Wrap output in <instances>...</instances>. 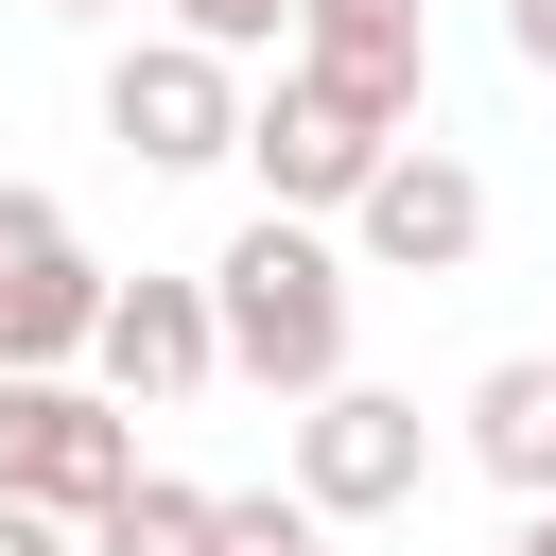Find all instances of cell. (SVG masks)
I'll return each mask as SVG.
<instances>
[{"mask_svg":"<svg viewBox=\"0 0 556 556\" xmlns=\"http://www.w3.org/2000/svg\"><path fill=\"white\" fill-rule=\"evenodd\" d=\"M87 556H226V486H174V469H139V486L87 521Z\"/></svg>","mask_w":556,"mask_h":556,"instance_id":"8fae6325","label":"cell"},{"mask_svg":"<svg viewBox=\"0 0 556 556\" xmlns=\"http://www.w3.org/2000/svg\"><path fill=\"white\" fill-rule=\"evenodd\" d=\"M295 17H313V0H156V35H191V52H226V70H243V52L295 70Z\"/></svg>","mask_w":556,"mask_h":556,"instance_id":"7c38bea8","label":"cell"},{"mask_svg":"<svg viewBox=\"0 0 556 556\" xmlns=\"http://www.w3.org/2000/svg\"><path fill=\"white\" fill-rule=\"evenodd\" d=\"M348 261H365V278H469V261H486V174H469L452 139H400L382 191L348 208Z\"/></svg>","mask_w":556,"mask_h":556,"instance_id":"ba28073f","label":"cell"},{"mask_svg":"<svg viewBox=\"0 0 556 556\" xmlns=\"http://www.w3.org/2000/svg\"><path fill=\"white\" fill-rule=\"evenodd\" d=\"M35 17H122V0H35Z\"/></svg>","mask_w":556,"mask_h":556,"instance_id":"e0dca14e","label":"cell"},{"mask_svg":"<svg viewBox=\"0 0 556 556\" xmlns=\"http://www.w3.org/2000/svg\"><path fill=\"white\" fill-rule=\"evenodd\" d=\"M504 52H521V70L556 87V0H504Z\"/></svg>","mask_w":556,"mask_h":556,"instance_id":"9a60e30c","label":"cell"},{"mask_svg":"<svg viewBox=\"0 0 556 556\" xmlns=\"http://www.w3.org/2000/svg\"><path fill=\"white\" fill-rule=\"evenodd\" d=\"M104 261H87V226L52 208V191H17L0 174V382H87V348H104Z\"/></svg>","mask_w":556,"mask_h":556,"instance_id":"3957f363","label":"cell"},{"mask_svg":"<svg viewBox=\"0 0 556 556\" xmlns=\"http://www.w3.org/2000/svg\"><path fill=\"white\" fill-rule=\"evenodd\" d=\"M504 556H556V504H521V521H504Z\"/></svg>","mask_w":556,"mask_h":556,"instance_id":"2e32d148","label":"cell"},{"mask_svg":"<svg viewBox=\"0 0 556 556\" xmlns=\"http://www.w3.org/2000/svg\"><path fill=\"white\" fill-rule=\"evenodd\" d=\"M87 382L122 400V417H174V400H208L226 382V330H208V261L174 278V261H139L122 295H104V348H87Z\"/></svg>","mask_w":556,"mask_h":556,"instance_id":"52a82bcc","label":"cell"},{"mask_svg":"<svg viewBox=\"0 0 556 556\" xmlns=\"http://www.w3.org/2000/svg\"><path fill=\"white\" fill-rule=\"evenodd\" d=\"M434 417L400 400V382H330V400H295V434H278V486L313 504V521H400L417 486H434Z\"/></svg>","mask_w":556,"mask_h":556,"instance_id":"7a4b0ae2","label":"cell"},{"mask_svg":"<svg viewBox=\"0 0 556 556\" xmlns=\"http://www.w3.org/2000/svg\"><path fill=\"white\" fill-rule=\"evenodd\" d=\"M295 70L348 87V104H382V122L417 139V122H434V0H313V17H295Z\"/></svg>","mask_w":556,"mask_h":556,"instance_id":"9c48e42d","label":"cell"},{"mask_svg":"<svg viewBox=\"0 0 556 556\" xmlns=\"http://www.w3.org/2000/svg\"><path fill=\"white\" fill-rule=\"evenodd\" d=\"M382 156H400V122L348 104V87H313V70H278V87L243 104V174H261V208H295V226H348V208L382 191Z\"/></svg>","mask_w":556,"mask_h":556,"instance_id":"277c9868","label":"cell"},{"mask_svg":"<svg viewBox=\"0 0 556 556\" xmlns=\"http://www.w3.org/2000/svg\"><path fill=\"white\" fill-rule=\"evenodd\" d=\"M452 452H469L504 504H556V348H504V365L452 400Z\"/></svg>","mask_w":556,"mask_h":556,"instance_id":"30bf717a","label":"cell"},{"mask_svg":"<svg viewBox=\"0 0 556 556\" xmlns=\"http://www.w3.org/2000/svg\"><path fill=\"white\" fill-rule=\"evenodd\" d=\"M243 104H261V87H243L226 52H191V35H122V52H104V139H122L139 174H226V156H243Z\"/></svg>","mask_w":556,"mask_h":556,"instance_id":"5b68a950","label":"cell"},{"mask_svg":"<svg viewBox=\"0 0 556 556\" xmlns=\"http://www.w3.org/2000/svg\"><path fill=\"white\" fill-rule=\"evenodd\" d=\"M139 486V417L104 382H0V504H52V521H104Z\"/></svg>","mask_w":556,"mask_h":556,"instance_id":"8992f818","label":"cell"},{"mask_svg":"<svg viewBox=\"0 0 556 556\" xmlns=\"http://www.w3.org/2000/svg\"><path fill=\"white\" fill-rule=\"evenodd\" d=\"M226 556H330V521L295 486H226Z\"/></svg>","mask_w":556,"mask_h":556,"instance_id":"4fadbf2b","label":"cell"},{"mask_svg":"<svg viewBox=\"0 0 556 556\" xmlns=\"http://www.w3.org/2000/svg\"><path fill=\"white\" fill-rule=\"evenodd\" d=\"M0 556H87V521H52V504H0Z\"/></svg>","mask_w":556,"mask_h":556,"instance_id":"5bb4252c","label":"cell"},{"mask_svg":"<svg viewBox=\"0 0 556 556\" xmlns=\"http://www.w3.org/2000/svg\"><path fill=\"white\" fill-rule=\"evenodd\" d=\"M348 295H365L348 226H295V208L226 226V261H208V330H226V382H261L278 417H295V400H330V382H365V365H348Z\"/></svg>","mask_w":556,"mask_h":556,"instance_id":"6da1fadb","label":"cell"}]
</instances>
